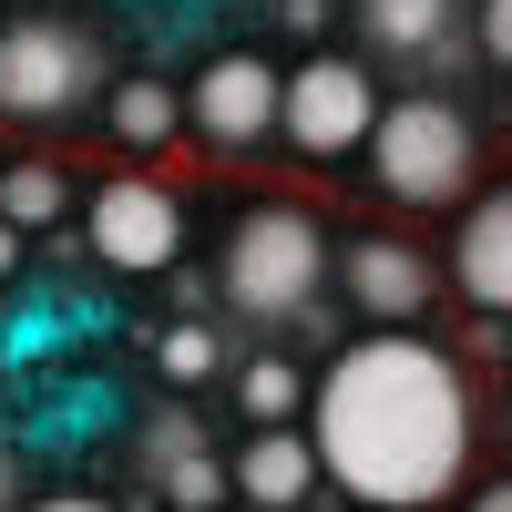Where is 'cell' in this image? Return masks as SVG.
I'll list each match as a JSON object with an SVG mask.
<instances>
[{
  "mask_svg": "<svg viewBox=\"0 0 512 512\" xmlns=\"http://www.w3.org/2000/svg\"><path fill=\"white\" fill-rule=\"evenodd\" d=\"M308 451L359 512H431L472 482V379L441 338L369 328L308 379Z\"/></svg>",
  "mask_w": 512,
  "mask_h": 512,
  "instance_id": "obj_1",
  "label": "cell"
},
{
  "mask_svg": "<svg viewBox=\"0 0 512 512\" xmlns=\"http://www.w3.org/2000/svg\"><path fill=\"white\" fill-rule=\"evenodd\" d=\"M359 164H369L379 205L441 216V205H461L482 185V134H472V113H461L451 93H400V103H379Z\"/></svg>",
  "mask_w": 512,
  "mask_h": 512,
  "instance_id": "obj_2",
  "label": "cell"
},
{
  "mask_svg": "<svg viewBox=\"0 0 512 512\" xmlns=\"http://www.w3.org/2000/svg\"><path fill=\"white\" fill-rule=\"evenodd\" d=\"M216 287H226L236 318H267V328L308 318L318 287H328V236H318V216H308V205H246L236 236H226V256H216Z\"/></svg>",
  "mask_w": 512,
  "mask_h": 512,
  "instance_id": "obj_3",
  "label": "cell"
},
{
  "mask_svg": "<svg viewBox=\"0 0 512 512\" xmlns=\"http://www.w3.org/2000/svg\"><path fill=\"white\" fill-rule=\"evenodd\" d=\"M103 93V52L72 21H0V123H72Z\"/></svg>",
  "mask_w": 512,
  "mask_h": 512,
  "instance_id": "obj_4",
  "label": "cell"
},
{
  "mask_svg": "<svg viewBox=\"0 0 512 512\" xmlns=\"http://www.w3.org/2000/svg\"><path fill=\"white\" fill-rule=\"evenodd\" d=\"M369 123H379V82L349 52H318V62H297L277 82V144L297 164H349L369 144Z\"/></svg>",
  "mask_w": 512,
  "mask_h": 512,
  "instance_id": "obj_5",
  "label": "cell"
},
{
  "mask_svg": "<svg viewBox=\"0 0 512 512\" xmlns=\"http://www.w3.org/2000/svg\"><path fill=\"white\" fill-rule=\"evenodd\" d=\"M82 236H93V256L123 267V277H175V256H185V195L154 185V175H113V185H93V205H82Z\"/></svg>",
  "mask_w": 512,
  "mask_h": 512,
  "instance_id": "obj_6",
  "label": "cell"
},
{
  "mask_svg": "<svg viewBox=\"0 0 512 512\" xmlns=\"http://www.w3.org/2000/svg\"><path fill=\"white\" fill-rule=\"evenodd\" d=\"M277 62H256V52H226V62H205L185 82V134L205 154H267L277 144Z\"/></svg>",
  "mask_w": 512,
  "mask_h": 512,
  "instance_id": "obj_7",
  "label": "cell"
},
{
  "mask_svg": "<svg viewBox=\"0 0 512 512\" xmlns=\"http://www.w3.org/2000/svg\"><path fill=\"white\" fill-rule=\"evenodd\" d=\"M338 287H349V308L369 328H420V308L441 297V267L410 236H349L338 246Z\"/></svg>",
  "mask_w": 512,
  "mask_h": 512,
  "instance_id": "obj_8",
  "label": "cell"
},
{
  "mask_svg": "<svg viewBox=\"0 0 512 512\" xmlns=\"http://www.w3.org/2000/svg\"><path fill=\"white\" fill-rule=\"evenodd\" d=\"M441 277L472 297V318H512V185L461 195V226H451Z\"/></svg>",
  "mask_w": 512,
  "mask_h": 512,
  "instance_id": "obj_9",
  "label": "cell"
},
{
  "mask_svg": "<svg viewBox=\"0 0 512 512\" xmlns=\"http://www.w3.org/2000/svg\"><path fill=\"white\" fill-rule=\"evenodd\" d=\"M236 502H267V512H297L318 492V451H308V431H297V420H267V431H256L236 461Z\"/></svg>",
  "mask_w": 512,
  "mask_h": 512,
  "instance_id": "obj_10",
  "label": "cell"
},
{
  "mask_svg": "<svg viewBox=\"0 0 512 512\" xmlns=\"http://www.w3.org/2000/svg\"><path fill=\"white\" fill-rule=\"evenodd\" d=\"M103 134L134 144V154H164V144L185 134V93H175V82H154V72L113 82V93H103Z\"/></svg>",
  "mask_w": 512,
  "mask_h": 512,
  "instance_id": "obj_11",
  "label": "cell"
},
{
  "mask_svg": "<svg viewBox=\"0 0 512 512\" xmlns=\"http://www.w3.org/2000/svg\"><path fill=\"white\" fill-rule=\"evenodd\" d=\"M359 31L390 62H441L451 52V0H359Z\"/></svg>",
  "mask_w": 512,
  "mask_h": 512,
  "instance_id": "obj_12",
  "label": "cell"
},
{
  "mask_svg": "<svg viewBox=\"0 0 512 512\" xmlns=\"http://www.w3.org/2000/svg\"><path fill=\"white\" fill-rule=\"evenodd\" d=\"M62 205H72V185H62V164H0V216H11L21 236H41V226H62Z\"/></svg>",
  "mask_w": 512,
  "mask_h": 512,
  "instance_id": "obj_13",
  "label": "cell"
},
{
  "mask_svg": "<svg viewBox=\"0 0 512 512\" xmlns=\"http://www.w3.org/2000/svg\"><path fill=\"white\" fill-rule=\"evenodd\" d=\"M236 400H246L256 431H267V420H297V410H308V369H297V359H246L236 369Z\"/></svg>",
  "mask_w": 512,
  "mask_h": 512,
  "instance_id": "obj_14",
  "label": "cell"
},
{
  "mask_svg": "<svg viewBox=\"0 0 512 512\" xmlns=\"http://www.w3.org/2000/svg\"><path fill=\"white\" fill-rule=\"evenodd\" d=\"M154 482H164V502H175V512H216L226 492H236V472H226V461L216 451H175V461H154Z\"/></svg>",
  "mask_w": 512,
  "mask_h": 512,
  "instance_id": "obj_15",
  "label": "cell"
},
{
  "mask_svg": "<svg viewBox=\"0 0 512 512\" xmlns=\"http://www.w3.org/2000/svg\"><path fill=\"white\" fill-rule=\"evenodd\" d=\"M154 359H164V379H175V390H195V379L216 369V328H195V318H175V328H164V349H154Z\"/></svg>",
  "mask_w": 512,
  "mask_h": 512,
  "instance_id": "obj_16",
  "label": "cell"
},
{
  "mask_svg": "<svg viewBox=\"0 0 512 512\" xmlns=\"http://www.w3.org/2000/svg\"><path fill=\"white\" fill-rule=\"evenodd\" d=\"M472 41H482L492 72H512V0H482V11H472Z\"/></svg>",
  "mask_w": 512,
  "mask_h": 512,
  "instance_id": "obj_17",
  "label": "cell"
},
{
  "mask_svg": "<svg viewBox=\"0 0 512 512\" xmlns=\"http://www.w3.org/2000/svg\"><path fill=\"white\" fill-rule=\"evenodd\" d=\"M195 441H205V431H195L185 410H154V420H144V461H175V451H195Z\"/></svg>",
  "mask_w": 512,
  "mask_h": 512,
  "instance_id": "obj_18",
  "label": "cell"
},
{
  "mask_svg": "<svg viewBox=\"0 0 512 512\" xmlns=\"http://www.w3.org/2000/svg\"><path fill=\"white\" fill-rule=\"evenodd\" d=\"M21 512H113V502H93V492H52V502H21Z\"/></svg>",
  "mask_w": 512,
  "mask_h": 512,
  "instance_id": "obj_19",
  "label": "cell"
},
{
  "mask_svg": "<svg viewBox=\"0 0 512 512\" xmlns=\"http://www.w3.org/2000/svg\"><path fill=\"white\" fill-rule=\"evenodd\" d=\"M461 512H512V472H502V482H482V492L461 502Z\"/></svg>",
  "mask_w": 512,
  "mask_h": 512,
  "instance_id": "obj_20",
  "label": "cell"
},
{
  "mask_svg": "<svg viewBox=\"0 0 512 512\" xmlns=\"http://www.w3.org/2000/svg\"><path fill=\"white\" fill-rule=\"evenodd\" d=\"M0 512H21V461L0 451Z\"/></svg>",
  "mask_w": 512,
  "mask_h": 512,
  "instance_id": "obj_21",
  "label": "cell"
},
{
  "mask_svg": "<svg viewBox=\"0 0 512 512\" xmlns=\"http://www.w3.org/2000/svg\"><path fill=\"white\" fill-rule=\"evenodd\" d=\"M11 267H21V226L0 216V277H11Z\"/></svg>",
  "mask_w": 512,
  "mask_h": 512,
  "instance_id": "obj_22",
  "label": "cell"
},
{
  "mask_svg": "<svg viewBox=\"0 0 512 512\" xmlns=\"http://www.w3.org/2000/svg\"><path fill=\"white\" fill-rule=\"evenodd\" d=\"M216 512H267V502H216Z\"/></svg>",
  "mask_w": 512,
  "mask_h": 512,
  "instance_id": "obj_23",
  "label": "cell"
}]
</instances>
